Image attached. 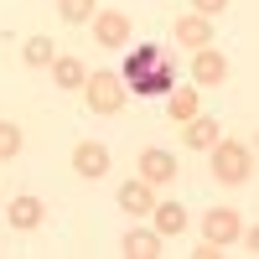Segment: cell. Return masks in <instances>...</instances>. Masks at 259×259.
Listing matches in <instances>:
<instances>
[{
  "mask_svg": "<svg viewBox=\"0 0 259 259\" xmlns=\"http://www.w3.org/2000/svg\"><path fill=\"white\" fill-rule=\"evenodd\" d=\"M94 36L104 41V47H124L130 41V16L124 11H99L94 16Z\"/></svg>",
  "mask_w": 259,
  "mask_h": 259,
  "instance_id": "5",
  "label": "cell"
},
{
  "mask_svg": "<svg viewBox=\"0 0 259 259\" xmlns=\"http://www.w3.org/2000/svg\"><path fill=\"white\" fill-rule=\"evenodd\" d=\"M26 62H31V68H52V62H57V47H52L47 36H36V41H26Z\"/></svg>",
  "mask_w": 259,
  "mask_h": 259,
  "instance_id": "16",
  "label": "cell"
},
{
  "mask_svg": "<svg viewBox=\"0 0 259 259\" xmlns=\"http://www.w3.org/2000/svg\"><path fill=\"white\" fill-rule=\"evenodd\" d=\"M192 6H197V11H202V16H218V11H223V6H228V0H192Z\"/></svg>",
  "mask_w": 259,
  "mask_h": 259,
  "instance_id": "20",
  "label": "cell"
},
{
  "mask_svg": "<svg viewBox=\"0 0 259 259\" xmlns=\"http://www.w3.org/2000/svg\"><path fill=\"white\" fill-rule=\"evenodd\" d=\"M218 140H223V130H218V119H197V114L187 119V145H192V150H212Z\"/></svg>",
  "mask_w": 259,
  "mask_h": 259,
  "instance_id": "10",
  "label": "cell"
},
{
  "mask_svg": "<svg viewBox=\"0 0 259 259\" xmlns=\"http://www.w3.org/2000/svg\"><path fill=\"white\" fill-rule=\"evenodd\" d=\"M52 78H57V89H83V62L78 57H57L52 62Z\"/></svg>",
  "mask_w": 259,
  "mask_h": 259,
  "instance_id": "15",
  "label": "cell"
},
{
  "mask_svg": "<svg viewBox=\"0 0 259 259\" xmlns=\"http://www.w3.org/2000/svg\"><path fill=\"white\" fill-rule=\"evenodd\" d=\"M192 114H197V94L177 89V94H171V119H192Z\"/></svg>",
  "mask_w": 259,
  "mask_h": 259,
  "instance_id": "17",
  "label": "cell"
},
{
  "mask_svg": "<svg viewBox=\"0 0 259 259\" xmlns=\"http://www.w3.org/2000/svg\"><path fill=\"white\" fill-rule=\"evenodd\" d=\"M192 73H197V83H223V78H228V62L212 52V47H197V57H192Z\"/></svg>",
  "mask_w": 259,
  "mask_h": 259,
  "instance_id": "9",
  "label": "cell"
},
{
  "mask_svg": "<svg viewBox=\"0 0 259 259\" xmlns=\"http://www.w3.org/2000/svg\"><path fill=\"white\" fill-rule=\"evenodd\" d=\"M177 41H182V47H192V52H197V47H207V41H212L207 16H182V21H177Z\"/></svg>",
  "mask_w": 259,
  "mask_h": 259,
  "instance_id": "8",
  "label": "cell"
},
{
  "mask_svg": "<svg viewBox=\"0 0 259 259\" xmlns=\"http://www.w3.org/2000/svg\"><path fill=\"white\" fill-rule=\"evenodd\" d=\"M73 166H78V177H104V171H109V150L99 140H83L73 150Z\"/></svg>",
  "mask_w": 259,
  "mask_h": 259,
  "instance_id": "7",
  "label": "cell"
},
{
  "mask_svg": "<svg viewBox=\"0 0 259 259\" xmlns=\"http://www.w3.org/2000/svg\"><path fill=\"white\" fill-rule=\"evenodd\" d=\"M212 171H218V182H228V187L249 182V171H254L249 145H239V140H218V145H212Z\"/></svg>",
  "mask_w": 259,
  "mask_h": 259,
  "instance_id": "2",
  "label": "cell"
},
{
  "mask_svg": "<svg viewBox=\"0 0 259 259\" xmlns=\"http://www.w3.org/2000/svg\"><path fill=\"white\" fill-rule=\"evenodd\" d=\"M11 223H16L21 233L36 228V223H41V202H36V197H16V202H11Z\"/></svg>",
  "mask_w": 259,
  "mask_h": 259,
  "instance_id": "14",
  "label": "cell"
},
{
  "mask_svg": "<svg viewBox=\"0 0 259 259\" xmlns=\"http://www.w3.org/2000/svg\"><path fill=\"white\" fill-rule=\"evenodd\" d=\"M124 254H130V259H150V254H161V233H150V228L124 233Z\"/></svg>",
  "mask_w": 259,
  "mask_h": 259,
  "instance_id": "11",
  "label": "cell"
},
{
  "mask_svg": "<svg viewBox=\"0 0 259 259\" xmlns=\"http://www.w3.org/2000/svg\"><path fill=\"white\" fill-rule=\"evenodd\" d=\"M239 233H244V223H239V212H233V207H212L207 218H202V239H207V244H218V249L233 244Z\"/></svg>",
  "mask_w": 259,
  "mask_h": 259,
  "instance_id": "4",
  "label": "cell"
},
{
  "mask_svg": "<svg viewBox=\"0 0 259 259\" xmlns=\"http://www.w3.org/2000/svg\"><path fill=\"white\" fill-rule=\"evenodd\" d=\"M124 89H135V94H166L171 89V57L161 47H135L124 57Z\"/></svg>",
  "mask_w": 259,
  "mask_h": 259,
  "instance_id": "1",
  "label": "cell"
},
{
  "mask_svg": "<svg viewBox=\"0 0 259 259\" xmlns=\"http://www.w3.org/2000/svg\"><path fill=\"white\" fill-rule=\"evenodd\" d=\"M57 11H62V21H89L94 0H57Z\"/></svg>",
  "mask_w": 259,
  "mask_h": 259,
  "instance_id": "18",
  "label": "cell"
},
{
  "mask_svg": "<svg viewBox=\"0 0 259 259\" xmlns=\"http://www.w3.org/2000/svg\"><path fill=\"white\" fill-rule=\"evenodd\" d=\"M150 212H156V233H161V239H171V233H182V228H187V212H182L177 202H156Z\"/></svg>",
  "mask_w": 259,
  "mask_h": 259,
  "instance_id": "12",
  "label": "cell"
},
{
  "mask_svg": "<svg viewBox=\"0 0 259 259\" xmlns=\"http://www.w3.org/2000/svg\"><path fill=\"white\" fill-rule=\"evenodd\" d=\"M171 177H177L171 150H145V156H140V182H145V187H161V182H171Z\"/></svg>",
  "mask_w": 259,
  "mask_h": 259,
  "instance_id": "6",
  "label": "cell"
},
{
  "mask_svg": "<svg viewBox=\"0 0 259 259\" xmlns=\"http://www.w3.org/2000/svg\"><path fill=\"white\" fill-rule=\"evenodd\" d=\"M119 207L124 212H150V207H156V202H150V187L145 182H124L119 187Z\"/></svg>",
  "mask_w": 259,
  "mask_h": 259,
  "instance_id": "13",
  "label": "cell"
},
{
  "mask_svg": "<svg viewBox=\"0 0 259 259\" xmlns=\"http://www.w3.org/2000/svg\"><path fill=\"white\" fill-rule=\"evenodd\" d=\"M16 150H21V130L0 119V161H6V156H16Z\"/></svg>",
  "mask_w": 259,
  "mask_h": 259,
  "instance_id": "19",
  "label": "cell"
},
{
  "mask_svg": "<svg viewBox=\"0 0 259 259\" xmlns=\"http://www.w3.org/2000/svg\"><path fill=\"white\" fill-rule=\"evenodd\" d=\"M89 104L99 114H114L119 104H124V78L119 73H94L89 78Z\"/></svg>",
  "mask_w": 259,
  "mask_h": 259,
  "instance_id": "3",
  "label": "cell"
}]
</instances>
